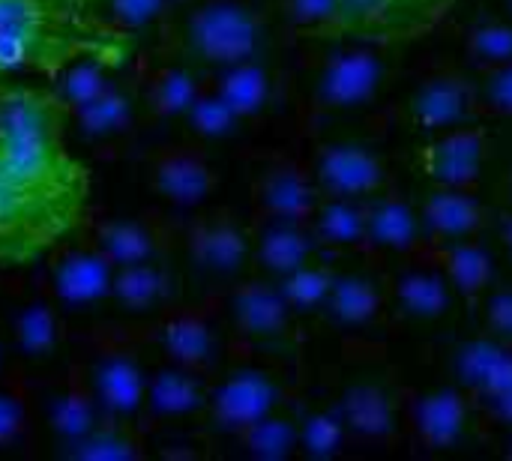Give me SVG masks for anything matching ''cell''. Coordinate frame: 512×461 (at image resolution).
Wrapping results in <instances>:
<instances>
[{
  "label": "cell",
  "mask_w": 512,
  "mask_h": 461,
  "mask_svg": "<svg viewBox=\"0 0 512 461\" xmlns=\"http://www.w3.org/2000/svg\"><path fill=\"white\" fill-rule=\"evenodd\" d=\"M90 177L66 150L0 147V264H30L84 219Z\"/></svg>",
  "instance_id": "1"
},
{
  "label": "cell",
  "mask_w": 512,
  "mask_h": 461,
  "mask_svg": "<svg viewBox=\"0 0 512 461\" xmlns=\"http://www.w3.org/2000/svg\"><path fill=\"white\" fill-rule=\"evenodd\" d=\"M132 33L99 12V0H0V78L42 72L96 57L120 66Z\"/></svg>",
  "instance_id": "2"
},
{
  "label": "cell",
  "mask_w": 512,
  "mask_h": 461,
  "mask_svg": "<svg viewBox=\"0 0 512 461\" xmlns=\"http://www.w3.org/2000/svg\"><path fill=\"white\" fill-rule=\"evenodd\" d=\"M177 36L180 51L192 66L219 72L258 57L264 45V24L243 0H204L186 12Z\"/></svg>",
  "instance_id": "3"
},
{
  "label": "cell",
  "mask_w": 512,
  "mask_h": 461,
  "mask_svg": "<svg viewBox=\"0 0 512 461\" xmlns=\"http://www.w3.org/2000/svg\"><path fill=\"white\" fill-rule=\"evenodd\" d=\"M456 0H339L336 33L357 42L387 45L429 33Z\"/></svg>",
  "instance_id": "4"
},
{
  "label": "cell",
  "mask_w": 512,
  "mask_h": 461,
  "mask_svg": "<svg viewBox=\"0 0 512 461\" xmlns=\"http://www.w3.org/2000/svg\"><path fill=\"white\" fill-rule=\"evenodd\" d=\"M66 108L42 87L0 84V147L6 150H60Z\"/></svg>",
  "instance_id": "5"
},
{
  "label": "cell",
  "mask_w": 512,
  "mask_h": 461,
  "mask_svg": "<svg viewBox=\"0 0 512 461\" xmlns=\"http://www.w3.org/2000/svg\"><path fill=\"white\" fill-rule=\"evenodd\" d=\"M387 81V63L369 48H342L330 54L312 75V102L348 111L372 102Z\"/></svg>",
  "instance_id": "6"
},
{
  "label": "cell",
  "mask_w": 512,
  "mask_h": 461,
  "mask_svg": "<svg viewBox=\"0 0 512 461\" xmlns=\"http://www.w3.org/2000/svg\"><path fill=\"white\" fill-rule=\"evenodd\" d=\"M312 177L324 198H375L387 183L381 156L363 141H333L315 156Z\"/></svg>",
  "instance_id": "7"
},
{
  "label": "cell",
  "mask_w": 512,
  "mask_h": 461,
  "mask_svg": "<svg viewBox=\"0 0 512 461\" xmlns=\"http://www.w3.org/2000/svg\"><path fill=\"white\" fill-rule=\"evenodd\" d=\"M279 405V384L270 372L255 366H240L222 378L210 393L207 411L222 432H246L258 420L270 417Z\"/></svg>",
  "instance_id": "8"
},
{
  "label": "cell",
  "mask_w": 512,
  "mask_h": 461,
  "mask_svg": "<svg viewBox=\"0 0 512 461\" xmlns=\"http://www.w3.org/2000/svg\"><path fill=\"white\" fill-rule=\"evenodd\" d=\"M477 90L459 72H435L423 78L405 102V114L411 126L423 132H447L456 126H468L477 111Z\"/></svg>",
  "instance_id": "9"
},
{
  "label": "cell",
  "mask_w": 512,
  "mask_h": 461,
  "mask_svg": "<svg viewBox=\"0 0 512 461\" xmlns=\"http://www.w3.org/2000/svg\"><path fill=\"white\" fill-rule=\"evenodd\" d=\"M489 141L480 126H456L438 132L420 150V168L435 186H462L471 189L486 165Z\"/></svg>",
  "instance_id": "10"
},
{
  "label": "cell",
  "mask_w": 512,
  "mask_h": 461,
  "mask_svg": "<svg viewBox=\"0 0 512 461\" xmlns=\"http://www.w3.org/2000/svg\"><path fill=\"white\" fill-rule=\"evenodd\" d=\"M321 189L312 174L291 162H279L267 168L255 186V204L264 213V219H291V222H309L312 213L321 204Z\"/></svg>",
  "instance_id": "11"
},
{
  "label": "cell",
  "mask_w": 512,
  "mask_h": 461,
  "mask_svg": "<svg viewBox=\"0 0 512 461\" xmlns=\"http://www.w3.org/2000/svg\"><path fill=\"white\" fill-rule=\"evenodd\" d=\"M153 189L174 207H198L210 198L216 174L204 153L192 147H168L153 162Z\"/></svg>",
  "instance_id": "12"
},
{
  "label": "cell",
  "mask_w": 512,
  "mask_h": 461,
  "mask_svg": "<svg viewBox=\"0 0 512 461\" xmlns=\"http://www.w3.org/2000/svg\"><path fill=\"white\" fill-rule=\"evenodd\" d=\"M114 264L96 249H66L51 267V291L66 306H93L111 297Z\"/></svg>",
  "instance_id": "13"
},
{
  "label": "cell",
  "mask_w": 512,
  "mask_h": 461,
  "mask_svg": "<svg viewBox=\"0 0 512 461\" xmlns=\"http://www.w3.org/2000/svg\"><path fill=\"white\" fill-rule=\"evenodd\" d=\"M189 252H192V261L204 273L216 279H231L243 273L246 264L252 261V240L234 219L213 216V219H204L192 231Z\"/></svg>",
  "instance_id": "14"
},
{
  "label": "cell",
  "mask_w": 512,
  "mask_h": 461,
  "mask_svg": "<svg viewBox=\"0 0 512 461\" xmlns=\"http://www.w3.org/2000/svg\"><path fill=\"white\" fill-rule=\"evenodd\" d=\"M468 420H471V402L462 387L429 390L411 408L414 432L432 450L456 447L468 435Z\"/></svg>",
  "instance_id": "15"
},
{
  "label": "cell",
  "mask_w": 512,
  "mask_h": 461,
  "mask_svg": "<svg viewBox=\"0 0 512 461\" xmlns=\"http://www.w3.org/2000/svg\"><path fill=\"white\" fill-rule=\"evenodd\" d=\"M450 369H453L456 387H462L468 396L480 399L512 378V345L501 342L492 333L474 336L456 348Z\"/></svg>",
  "instance_id": "16"
},
{
  "label": "cell",
  "mask_w": 512,
  "mask_h": 461,
  "mask_svg": "<svg viewBox=\"0 0 512 461\" xmlns=\"http://www.w3.org/2000/svg\"><path fill=\"white\" fill-rule=\"evenodd\" d=\"M228 315L243 336L258 342H273L288 330L294 312L285 303L279 285L246 282L234 288V294L228 297Z\"/></svg>",
  "instance_id": "17"
},
{
  "label": "cell",
  "mask_w": 512,
  "mask_h": 461,
  "mask_svg": "<svg viewBox=\"0 0 512 461\" xmlns=\"http://www.w3.org/2000/svg\"><path fill=\"white\" fill-rule=\"evenodd\" d=\"M336 414L351 438H366V441H384L396 432V399L387 384L381 381H357L351 384L339 405Z\"/></svg>",
  "instance_id": "18"
},
{
  "label": "cell",
  "mask_w": 512,
  "mask_h": 461,
  "mask_svg": "<svg viewBox=\"0 0 512 461\" xmlns=\"http://www.w3.org/2000/svg\"><path fill=\"white\" fill-rule=\"evenodd\" d=\"M90 393L105 417H132L144 405L147 378L129 354H105L90 372Z\"/></svg>",
  "instance_id": "19"
},
{
  "label": "cell",
  "mask_w": 512,
  "mask_h": 461,
  "mask_svg": "<svg viewBox=\"0 0 512 461\" xmlns=\"http://www.w3.org/2000/svg\"><path fill=\"white\" fill-rule=\"evenodd\" d=\"M315 249H318V243H315L312 231L306 228V222L267 219V225L261 228V234L252 243V258L267 276H273L279 282L288 273L309 264Z\"/></svg>",
  "instance_id": "20"
},
{
  "label": "cell",
  "mask_w": 512,
  "mask_h": 461,
  "mask_svg": "<svg viewBox=\"0 0 512 461\" xmlns=\"http://www.w3.org/2000/svg\"><path fill=\"white\" fill-rule=\"evenodd\" d=\"M483 216L486 213L477 195L462 186H435L420 207L426 234L444 243L474 237L483 225Z\"/></svg>",
  "instance_id": "21"
},
{
  "label": "cell",
  "mask_w": 512,
  "mask_h": 461,
  "mask_svg": "<svg viewBox=\"0 0 512 461\" xmlns=\"http://www.w3.org/2000/svg\"><path fill=\"white\" fill-rule=\"evenodd\" d=\"M207 387L201 381V372L186 366H165L147 381L144 405L156 420H183L207 408Z\"/></svg>",
  "instance_id": "22"
},
{
  "label": "cell",
  "mask_w": 512,
  "mask_h": 461,
  "mask_svg": "<svg viewBox=\"0 0 512 461\" xmlns=\"http://www.w3.org/2000/svg\"><path fill=\"white\" fill-rule=\"evenodd\" d=\"M426 237L420 210L399 195H384L366 204V243L387 252H411Z\"/></svg>",
  "instance_id": "23"
},
{
  "label": "cell",
  "mask_w": 512,
  "mask_h": 461,
  "mask_svg": "<svg viewBox=\"0 0 512 461\" xmlns=\"http://www.w3.org/2000/svg\"><path fill=\"white\" fill-rule=\"evenodd\" d=\"M159 345L171 363L186 369H207L216 360V333L198 312H180L159 330Z\"/></svg>",
  "instance_id": "24"
},
{
  "label": "cell",
  "mask_w": 512,
  "mask_h": 461,
  "mask_svg": "<svg viewBox=\"0 0 512 461\" xmlns=\"http://www.w3.org/2000/svg\"><path fill=\"white\" fill-rule=\"evenodd\" d=\"M381 312V288L363 273H345L333 279V288L324 303V315L330 324L342 330L366 327Z\"/></svg>",
  "instance_id": "25"
},
{
  "label": "cell",
  "mask_w": 512,
  "mask_h": 461,
  "mask_svg": "<svg viewBox=\"0 0 512 461\" xmlns=\"http://www.w3.org/2000/svg\"><path fill=\"white\" fill-rule=\"evenodd\" d=\"M171 294H174V276L156 261L126 264L114 270L111 297L129 312H150L162 306Z\"/></svg>",
  "instance_id": "26"
},
{
  "label": "cell",
  "mask_w": 512,
  "mask_h": 461,
  "mask_svg": "<svg viewBox=\"0 0 512 461\" xmlns=\"http://www.w3.org/2000/svg\"><path fill=\"white\" fill-rule=\"evenodd\" d=\"M213 90L234 108L240 120L258 117L273 99V78L258 60H243L219 69Z\"/></svg>",
  "instance_id": "27"
},
{
  "label": "cell",
  "mask_w": 512,
  "mask_h": 461,
  "mask_svg": "<svg viewBox=\"0 0 512 461\" xmlns=\"http://www.w3.org/2000/svg\"><path fill=\"white\" fill-rule=\"evenodd\" d=\"M309 231L318 246L354 249L366 243V204L354 198H321L309 219Z\"/></svg>",
  "instance_id": "28"
},
{
  "label": "cell",
  "mask_w": 512,
  "mask_h": 461,
  "mask_svg": "<svg viewBox=\"0 0 512 461\" xmlns=\"http://www.w3.org/2000/svg\"><path fill=\"white\" fill-rule=\"evenodd\" d=\"M453 285L441 267H414L396 285L399 309L414 321H435L453 303Z\"/></svg>",
  "instance_id": "29"
},
{
  "label": "cell",
  "mask_w": 512,
  "mask_h": 461,
  "mask_svg": "<svg viewBox=\"0 0 512 461\" xmlns=\"http://www.w3.org/2000/svg\"><path fill=\"white\" fill-rule=\"evenodd\" d=\"M75 117V129L87 138V141H105L114 135H123L132 126L135 117V99L129 90L111 84L108 90H102L96 99L78 105L75 111H69Z\"/></svg>",
  "instance_id": "30"
},
{
  "label": "cell",
  "mask_w": 512,
  "mask_h": 461,
  "mask_svg": "<svg viewBox=\"0 0 512 461\" xmlns=\"http://www.w3.org/2000/svg\"><path fill=\"white\" fill-rule=\"evenodd\" d=\"M93 246L114 264H141L156 258V234L141 219H108L96 228Z\"/></svg>",
  "instance_id": "31"
},
{
  "label": "cell",
  "mask_w": 512,
  "mask_h": 461,
  "mask_svg": "<svg viewBox=\"0 0 512 461\" xmlns=\"http://www.w3.org/2000/svg\"><path fill=\"white\" fill-rule=\"evenodd\" d=\"M441 270L450 279V285H453L456 294L480 297L492 285L495 261H492V255L480 243H474L468 237V240L447 243V249L441 252Z\"/></svg>",
  "instance_id": "32"
},
{
  "label": "cell",
  "mask_w": 512,
  "mask_h": 461,
  "mask_svg": "<svg viewBox=\"0 0 512 461\" xmlns=\"http://www.w3.org/2000/svg\"><path fill=\"white\" fill-rule=\"evenodd\" d=\"M102 417L105 414L96 405L90 387H69L48 405V426L57 435V441L66 444V450L84 441L102 423Z\"/></svg>",
  "instance_id": "33"
},
{
  "label": "cell",
  "mask_w": 512,
  "mask_h": 461,
  "mask_svg": "<svg viewBox=\"0 0 512 461\" xmlns=\"http://www.w3.org/2000/svg\"><path fill=\"white\" fill-rule=\"evenodd\" d=\"M9 324H12V342L18 345V351L24 357L42 360V357L54 354L57 339H60V324H57V315L51 306L24 303L12 312Z\"/></svg>",
  "instance_id": "34"
},
{
  "label": "cell",
  "mask_w": 512,
  "mask_h": 461,
  "mask_svg": "<svg viewBox=\"0 0 512 461\" xmlns=\"http://www.w3.org/2000/svg\"><path fill=\"white\" fill-rule=\"evenodd\" d=\"M108 69H114V66H108L105 60L81 57V60H75V63L63 66V69L54 75L51 93L60 99V105H63V108H66V114H69V111H75L78 105H84V102L96 99L102 90H108V87H111V81H108Z\"/></svg>",
  "instance_id": "35"
},
{
  "label": "cell",
  "mask_w": 512,
  "mask_h": 461,
  "mask_svg": "<svg viewBox=\"0 0 512 461\" xmlns=\"http://www.w3.org/2000/svg\"><path fill=\"white\" fill-rule=\"evenodd\" d=\"M201 81L192 66H165L150 81V111L159 117H183L201 93Z\"/></svg>",
  "instance_id": "36"
},
{
  "label": "cell",
  "mask_w": 512,
  "mask_h": 461,
  "mask_svg": "<svg viewBox=\"0 0 512 461\" xmlns=\"http://www.w3.org/2000/svg\"><path fill=\"white\" fill-rule=\"evenodd\" d=\"M240 438H243V447L249 456L279 461L288 459L300 447V426L273 411L270 417H264L255 426H249L246 432H240Z\"/></svg>",
  "instance_id": "37"
},
{
  "label": "cell",
  "mask_w": 512,
  "mask_h": 461,
  "mask_svg": "<svg viewBox=\"0 0 512 461\" xmlns=\"http://www.w3.org/2000/svg\"><path fill=\"white\" fill-rule=\"evenodd\" d=\"M333 279H336V273L330 267L309 261L300 270H294L285 279H279L276 285H279L285 303L291 306V312H318L327 303Z\"/></svg>",
  "instance_id": "38"
},
{
  "label": "cell",
  "mask_w": 512,
  "mask_h": 461,
  "mask_svg": "<svg viewBox=\"0 0 512 461\" xmlns=\"http://www.w3.org/2000/svg\"><path fill=\"white\" fill-rule=\"evenodd\" d=\"M468 57L480 69L512 63V21L510 18H483L468 33Z\"/></svg>",
  "instance_id": "39"
},
{
  "label": "cell",
  "mask_w": 512,
  "mask_h": 461,
  "mask_svg": "<svg viewBox=\"0 0 512 461\" xmlns=\"http://www.w3.org/2000/svg\"><path fill=\"white\" fill-rule=\"evenodd\" d=\"M183 117H186L189 129L198 138H207V141H219V138L234 135L237 123H240L234 108L216 90H201L198 99L192 102V108Z\"/></svg>",
  "instance_id": "40"
},
{
  "label": "cell",
  "mask_w": 512,
  "mask_h": 461,
  "mask_svg": "<svg viewBox=\"0 0 512 461\" xmlns=\"http://www.w3.org/2000/svg\"><path fill=\"white\" fill-rule=\"evenodd\" d=\"M300 450L312 459H330L345 447V426L336 411H315L300 423Z\"/></svg>",
  "instance_id": "41"
},
{
  "label": "cell",
  "mask_w": 512,
  "mask_h": 461,
  "mask_svg": "<svg viewBox=\"0 0 512 461\" xmlns=\"http://www.w3.org/2000/svg\"><path fill=\"white\" fill-rule=\"evenodd\" d=\"M69 456L81 461H126L138 456V447L120 426L99 423L84 441L69 447Z\"/></svg>",
  "instance_id": "42"
},
{
  "label": "cell",
  "mask_w": 512,
  "mask_h": 461,
  "mask_svg": "<svg viewBox=\"0 0 512 461\" xmlns=\"http://www.w3.org/2000/svg\"><path fill=\"white\" fill-rule=\"evenodd\" d=\"M282 15L297 30L336 33L339 0H282Z\"/></svg>",
  "instance_id": "43"
},
{
  "label": "cell",
  "mask_w": 512,
  "mask_h": 461,
  "mask_svg": "<svg viewBox=\"0 0 512 461\" xmlns=\"http://www.w3.org/2000/svg\"><path fill=\"white\" fill-rule=\"evenodd\" d=\"M477 102L495 114H512V63L483 69L480 84H474Z\"/></svg>",
  "instance_id": "44"
},
{
  "label": "cell",
  "mask_w": 512,
  "mask_h": 461,
  "mask_svg": "<svg viewBox=\"0 0 512 461\" xmlns=\"http://www.w3.org/2000/svg\"><path fill=\"white\" fill-rule=\"evenodd\" d=\"M165 6H168V0H105V9H108L105 15L117 27L135 33V30L153 24L165 12Z\"/></svg>",
  "instance_id": "45"
},
{
  "label": "cell",
  "mask_w": 512,
  "mask_h": 461,
  "mask_svg": "<svg viewBox=\"0 0 512 461\" xmlns=\"http://www.w3.org/2000/svg\"><path fill=\"white\" fill-rule=\"evenodd\" d=\"M486 330L512 345V288L492 291L486 297Z\"/></svg>",
  "instance_id": "46"
},
{
  "label": "cell",
  "mask_w": 512,
  "mask_h": 461,
  "mask_svg": "<svg viewBox=\"0 0 512 461\" xmlns=\"http://www.w3.org/2000/svg\"><path fill=\"white\" fill-rule=\"evenodd\" d=\"M24 426H27V411L21 399L0 390V447L15 444L24 435Z\"/></svg>",
  "instance_id": "47"
},
{
  "label": "cell",
  "mask_w": 512,
  "mask_h": 461,
  "mask_svg": "<svg viewBox=\"0 0 512 461\" xmlns=\"http://www.w3.org/2000/svg\"><path fill=\"white\" fill-rule=\"evenodd\" d=\"M498 423H504V426H512V378L510 381H504L501 387H495L492 393H486V396H480L477 399Z\"/></svg>",
  "instance_id": "48"
},
{
  "label": "cell",
  "mask_w": 512,
  "mask_h": 461,
  "mask_svg": "<svg viewBox=\"0 0 512 461\" xmlns=\"http://www.w3.org/2000/svg\"><path fill=\"white\" fill-rule=\"evenodd\" d=\"M498 234H501V243H504V249L510 252V258H512V210L507 213V216H501Z\"/></svg>",
  "instance_id": "49"
},
{
  "label": "cell",
  "mask_w": 512,
  "mask_h": 461,
  "mask_svg": "<svg viewBox=\"0 0 512 461\" xmlns=\"http://www.w3.org/2000/svg\"><path fill=\"white\" fill-rule=\"evenodd\" d=\"M504 3V9H507V15H510V21H512V0H501Z\"/></svg>",
  "instance_id": "50"
},
{
  "label": "cell",
  "mask_w": 512,
  "mask_h": 461,
  "mask_svg": "<svg viewBox=\"0 0 512 461\" xmlns=\"http://www.w3.org/2000/svg\"><path fill=\"white\" fill-rule=\"evenodd\" d=\"M0 366H3V342H0Z\"/></svg>",
  "instance_id": "51"
},
{
  "label": "cell",
  "mask_w": 512,
  "mask_h": 461,
  "mask_svg": "<svg viewBox=\"0 0 512 461\" xmlns=\"http://www.w3.org/2000/svg\"><path fill=\"white\" fill-rule=\"evenodd\" d=\"M507 186H510V201H512V174H510V183H507Z\"/></svg>",
  "instance_id": "52"
}]
</instances>
